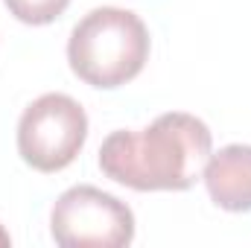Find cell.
<instances>
[{"mask_svg":"<svg viewBox=\"0 0 251 248\" xmlns=\"http://www.w3.org/2000/svg\"><path fill=\"white\" fill-rule=\"evenodd\" d=\"M88 137V114L67 94H44L18 120V152L38 173H59L76 161Z\"/></svg>","mask_w":251,"mask_h":248,"instance_id":"cell-3","label":"cell"},{"mask_svg":"<svg viewBox=\"0 0 251 248\" xmlns=\"http://www.w3.org/2000/svg\"><path fill=\"white\" fill-rule=\"evenodd\" d=\"M204 187L210 198L231 213L251 210V146L231 143L213 152L204 164Z\"/></svg>","mask_w":251,"mask_h":248,"instance_id":"cell-5","label":"cell"},{"mask_svg":"<svg viewBox=\"0 0 251 248\" xmlns=\"http://www.w3.org/2000/svg\"><path fill=\"white\" fill-rule=\"evenodd\" d=\"M3 3L21 24H29V26L53 24L70 6V0H3Z\"/></svg>","mask_w":251,"mask_h":248,"instance_id":"cell-6","label":"cell"},{"mask_svg":"<svg viewBox=\"0 0 251 248\" xmlns=\"http://www.w3.org/2000/svg\"><path fill=\"white\" fill-rule=\"evenodd\" d=\"M149 59L146 24L120 6L91 9L70 32L67 62L70 70L94 88H120L131 82Z\"/></svg>","mask_w":251,"mask_h":248,"instance_id":"cell-2","label":"cell"},{"mask_svg":"<svg viewBox=\"0 0 251 248\" xmlns=\"http://www.w3.org/2000/svg\"><path fill=\"white\" fill-rule=\"evenodd\" d=\"M213 155V134L204 120L170 111L140 131L117 128L100 146V170L137 193L190 190Z\"/></svg>","mask_w":251,"mask_h":248,"instance_id":"cell-1","label":"cell"},{"mask_svg":"<svg viewBox=\"0 0 251 248\" xmlns=\"http://www.w3.org/2000/svg\"><path fill=\"white\" fill-rule=\"evenodd\" d=\"M9 243H12V240H9V234L3 231V225H0V248H6Z\"/></svg>","mask_w":251,"mask_h":248,"instance_id":"cell-7","label":"cell"},{"mask_svg":"<svg viewBox=\"0 0 251 248\" xmlns=\"http://www.w3.org/2000/svg\"><path fill=\"white\" fill-rule=\"evenodd\" d=\"M50 231L62 248H123L134 240V213L117 196L79 184L53 204Z\"/></svg>","mask_w":251,"mask_h":248,"instance_id":"cell-4","label":"cell"}]
</instances>
